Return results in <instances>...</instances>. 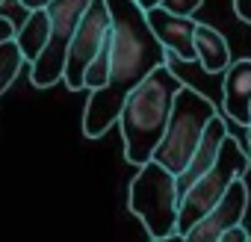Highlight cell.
I'll return each instance as SVG.
<instances>
[{"instance_id":"cell-1","label":"cell","mask_w":251,"mask_h":242,"mask_svg":"<svg viewBox=\"0 0 251 242\" xmlns=\"http://www.w3.org/2000/svg\"><path fill=\"white\" fill-rule=\"evenodd\" d=\"M109 9V77L106 86L92 92L83 109V133L86 139L103 136L121 115L127 95L160 65L169 62V53L154 39L145 12L133 0H106Z\"/></svg>"},{"instance_id":"cell-24","label":"cell","mask_w":251,"mask_h":242,"mask_svg":"<svg viewBox=\"0 0 251 242\" xmlns=\"http://www.w3.org/2000/svg\"><path fill=\"white\" fill-rule=\"evenodd\" d=\"M248 115H251V106H248Z\"/></svg>"},{"instance_id":"cell-18","label":"cell","mask_w":251,"mask_h":242,"mask_svg":"<svg viewBox=\"0 0 251 242\" xmlns=\"http://www.w3.org/2000/svg\"><path fill=\"white\" fill-rule=\"evenodd\" d=\"M233 12H236L239 21L251 24V0H233Z\"/></svg>"},{"instance_id":"cell-5","label":"cell","mask_w":251,"mask_h":242,"mask_svg":"<svg viewBox=\"0 0 251 242\" xmlns=\"http://www.w3.org/2000/svg\"><path fill=\"white\" fill-rule=\"evenodd\" d=\"M127 204H130V213L142 218L151 239H166L177 233V207H180L177 183H175V174L157 166L154 160L145 163L133 177Z\"/></svg>"},{"instance_id":"cell-12","label":"cell","mask_w":251,"mask_h":242,"mask_svg":"<svg viewBox=\"0 0 251 242\" xmlns=\"http://www.w3.org/2000/svg\"><path fill=\"white\" fill-rule=\"evenodd\" d=\"M195 62L201 65L204 74H225L227 65L233 62L227 39L219 30H213L210 24L195 27Z\"/></svg>"},{"instance_id":"cell-8","label":"cell","mask_w":251,"mask_h":242,"mask_svg":"<svg viewBox=\"0 0 251 242\" xmlns=\"http://www.w3.org/2000/svg\"><path fill=\"white\" fill-rule=\"evenodd\" d=\"M245 213H248V186H245V180H233L230 189L225 192V198L198 224H192L183 233V242H219V236L227 227L242 224Z\"/></svg>"},{"instance_id":"cell-2","label":"cell","mask_w":251,"mask_h":242,"mask_svg":"<svg viewBox=\"0 0 251 242\" xmlns=\"http://www.w3.org/2000/svg\"><path fill=\"white\" fill-rule=\"evenodd\" d=\"M186 83L177 77V71L172 65H160L157 71H151L121 106V115L115 124L121 127V142H124V157L133 166H145L151 163L169 115H172V103L175 95L183 89Z\"/></svg>"},{"instance_id":"cell-17","label":"cell","mask_w":251,"mask_h":242,"mask_svg":"<svg viewBox=\"0 0 251 242\" xmlns=\"http://www.w3.org/2000/svg\"><path fill=\"white\" fill-rule=\"evenodd\" d=\"M248 230H245V224H233V227H227L222 236H219V242H248Z\"/></svg>"},{"instance_id":"cell-13","label":"cell","mask_w":251,"mask_h":242,"mask_svg":"<svg viewBox=\"0 0 251 242\" xmlns=\"http://www.w3.org/2000/svg\"><path fill=\"white\" fill-rule=\"evenodd\" d=\"M48 39H50V18L45 9H33L27 12L24 24L15 30V45L24 56V62H36L42 56V50L48 48Z\"/></svg>"},{"instance_id":"cell-26","label":"cell","mask_w":251,"mask_h":242,"mask_svg":"<svg viewBox=\"0 0 251 242\" xmlns=\"http://www.w3.org/2000/svg\"><path fill=\"white\" fill-rule=\"evenodd\" d=\"M248 242H251V236H248Z\"/></svg>"},{"instance_id":"cell-7","label":"cell","mask_w":251,"mask_h":242,"mask_svg":"<svg viewBox=\"0 0 251 242\" xmlns=\"http://www.w3.org/2000/svg\"><path fill=\"white\" fill-rule=\"evenodd\" d=\"M109 9H106V0H92L86 6L74 36H71V45H68V53H65V71H62V80L71 92L83 89V74L86 68L92 65V59L109 45Z\"/></svg>"},{"instance_id":"cell-15","label":"cell","mask_w":251,"mask_h":242,"mask_svg":"<svg viewBox=\"0 0 251 242\" xmlns=\"http://www.w3.org/2000/svg\"><path fill=\"white\" fill-rule=\"evenodd\" d=\"M106 77H109V45H106V48L92 59V65L86 68V74H83V89L98 92V89L106 86Z\"/></svg>"},{"instance_id":"cell-22","label":"cell","mask_w":251,"mask_h":242,"mask_svg":"<svg viewBox=\"0 0 251 242\" xmlns=\"http://www.w3.org/2000/svg\"><path fill=\"white\" fill-rule=\"evenodd\" d=\"M245 151H248V157H251V124L245 127Z\"/></svg>"},{"instance_id":"cell-16","label":"cell","mask_w":251,"mask_h":242,"mask_svg":"<svg viewBox=\"0 0 251 242\" xmlns=\"http://www.w3.org/2000/svg\"><path fill=\"white\" fill-rule=\"evenodd\" d=\"M204 0H163V9L172 12V15H183V18H195V12L201 9Z\"/></svg>"},{"instance_id":"cell-3","label":"cell","mask_w":251,"mask_h":242,"mask_svg":"<svg viewBox=\"0 0 251 242\" xmlns=\"http://www.w3.org/2000/svg\"><path fill=\"white\" fill-rule=\"evenodd\" d=\"M216 115H219L216 103L207 95H201L192 86H183L175 95L166 133H163V139H160V145H157V151H154L151 160L177 177L186 169L192 151L198 148V142L204 136V127L210 124Z\"/></svg>"},{"instance_id":"cell-23","label":"cell","mask_w":251,"mask_h":242,"mask_svg":"<svg viewBox=\"0 0 251 242\" xmlns=\"http://www.w3.org/2000/svg\"><path fill=\"white\" fill-rule=\"evenodd\" d=\"M151 242H183V236H180V233H175V236H166V239H151Z\"/></svg>"},{"instance_id":"cell-19","label":"cell","mask_w":251,"mask_h":242,"mask_svg":"<svg viewBox=\"0 0 251 242\" xmlns=\"http://www.w3.org/2000/svg\"><path fill=\"white\" fill-rule=\"evenodd\" d=\"M15 39V24L6 18V15H0V45L3 42H12Z\"/></svg>"},{"instance_id":"cell-21","label":"cell","mask_w":251,"mask_h":242,"mask_svg":"<svg viewBox=\"0 0 251 242\" xmlns=\"http://www.w3.org/2000/svg\"><path fill=\"white\" fill-rule=\"evenodd\" d=\"M133 3H136L142 12H148V9H157V6L163 3V0H133Z\"/></svg>"},{"instance_id":"cell-11","label":"cell","mask_w":251,"mask_h":242,"mask_svg":"<svg viewBox=\"0 0 251 242\" xmlns=\"http://www.w3.org/2000/svg\"><path fill=\"white\" fill-rule=\"evenodd\" d=\"M230 136V130H227V124L216 115L210 124L204 127V136H201V142H198V148L192 151V157H189V163H186V169L175 177V183H177V195H183L201 174H207L210 169H213V163H216V157H219V148H222V142Z\"/></svg>"},{"instance_id":"cell-4","label":"cell","mask_w":251,"mask_h":242,"mask_svg":"<svg viewBox=\"0 0 251 242\" xmlns=\"http://www.w3.org/2000/svg\"><path fill=\"white\" fill-rule=\"evenodd\" d=\"M251 166V157L245 151V145L236 136H227L219 148V157L213 163V169L207 174H201L183 195H180V207H177V233L183 236L192 224H198L230 189L233 180H245Z\"/></svg>"},{"instance_id":"cell-20","label":"cell","mask_w":251,"mask_h":242,"mask_svg":"<svg viewBox=\"0 0 251 242\" xmlns=\"http://www.w3.org/2000/svg\"><path fill=\"white\" fill-rule=\"evenodd\" d=\"M50 3V0H21V6L27 9V12H33V9H45Z\"/></svg>"},{"instance_id":"cell-10","label":"cell","mask_w":251,"mask_h":242,"mask_svg":"<svg viewBox=\"0 0 251 242\" xmlns=\"http://www.w3.org/2000/svg\"><path fill=\"white\" fill-rule=\"evenodd\" d=\"M222 106H225L227 118L236 121L239 127L251 124V115H248V106H251V56L233 59L227 65L225 80H222Z\"/></svg>"},{"instance_id":"cell-9","label":"cell","mask_w":251,"mask_h":242,"mask_svg":"<svg viewBox=\"0 0 251 242\" xmlns=\"http://www.w3.org/2000/svg\"><path fill=\"white\" fill-rule=\"evenodd\" d=\"M145 21L154 33V39L160 42V48L169 53V59H180V62H195V18H183V15H172L163 6L148 9Z\"/></svg>"},{"instance_id":"cell-25","label":"cell","mask_w":251,"mask_h":242,"mask_svg":"<svg viewBox=\"0 0 251 242\" xmlns=\"http://www.w3.org/2000/svg\"><path fill=\"white\" fill-rule=\"evenodd\" d=\"M0 6H3V0H0Z\"/></svg>"},{"instance_id":"cell-6","label":"cell","mask_w":251,"mask_h":242,"mask_svg":"<svg viewBox=\"0 0 251 242\" xmlns=\"http://www.w3.org/2000/svg\"><path fill=\"white\" fill-rule=\"evenodd\" d=\"M89 3L92 0H50L45 6V12L50 18V39H48V48L42 50V56L36 62H30V83L36 89H50L53 83L62 80L71 36H74Z\"/></svg>"},{"instance_id":"cell-14","label":"cell","mask_w":251,"mask_h":242,"mask_svg":"<svg viewBox=\"0 0 251 242\" xmlns=\"http://www.w3.org/2000/svg\"><path fill=\"white\" fill-rule=\"evenodd\" d=\"M21 68H24V56H21L15 39L3 42V45H0V95L15 83V77L21 74Z\"/></svg>"}]
</instances>
